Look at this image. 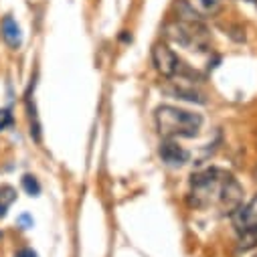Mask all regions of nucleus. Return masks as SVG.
Returning a JSON list of instances; mask_svg holds the SVG:
<instances>
[{"label":"nucleus","instance_id":"obj_1","mask_svg":"<svg viewBox=\"0 0 257 257\" xmlns=\"http://www.w3.org/2000/svg\"><path fill=\"white\" fill-rule=\"evenodd\" d=\"M188 203L197 211L233 215L243 205V186L237 178L221 168H207L190 178Z\"/></svg>","mask_w":257,"mask_h":257},{"label":"nucleus","instance_id":"obj_2","mask_svg":"<svg viewBox=\"0 0 257 257\" xmlns=\"http://www.w3.org/2000/svg\"><path fill=\"white\" fill-rule=\"evenodd\" d=\"M156 130L162 138L166 140H176V138H192L197 136L201 125H203V115L180 109L174 105H162L154 113Z\"/></svg>","mask_w":257,"mask_h":257},{"label":"nucleus","instance_id":"obj_3","mask_svg":"<svg viewBox=\"0 0 257 257\" xmlns=\"http://www.w3.org/2000/svg\"><path fill=\"white\" fill-rule=\"evenodd\" d=\"M231 217L239 237V247L243 251L257 247V197L247 205H241Z\"/></svg>","mask_w":257,"mask_h":257},{"label":"nucleus","instance_id":"obj_4","mask_svg":"<svg viewBox=\"0 0 257 257\" xmlns=\"http://www.w3.org/2000/svg\"><path fill=\"white\" fill-rule=\"evenodd\" d=\"M152 63H154V67L156 71L166 77V79H176V77H195L186 67H184V63L176 57V53L164 45V43H156L152 47Z\"/></svg>","mask_w":257,"mask_h":257},{"label":"nucleus","instance_id":"obj_5","mask_svg":"<svg viewBox=\"0 0 257 257\" xmlns=\"http://www.w3.org/2000/svg\"><path fill=\"white\" fill-rule=\"evenodd\" d=\"M160 158L168 166H182L188 160V152L182 146H178L174 140H164L160 144Z\"/></svg>","mask_w":257,"mask_h":257},{"label":"nucleus","instance_id":"obj_6","mask_svg":"<svg viewBox=\"0 0 257 257\" xmlns=\"http://www.w3.org/2000/svg\"><path fill=\"white\" fill-rule=\"evenodd\" d=\"M3 37H5V41H7L13 49H17V47L21 45V41H23L21 29H19V25H17V21H15L13 17H7V19L3 21Z\"/></svg>","mask_w":257,"mask_h":257},{"label":"nucleus","instance_id":"obj_7","mask_svg":"<svg viewBox=\"0 0 257 257\" xmlns=\"http://www.w3.org/2000/svg\"><path fill=\"white\" fill-rule=\"evenodd\" d=\"M15 197H17L15 188H11V186H3V188H0V217H5L9 205L15 201Z\"/></svg>","mask_w":257,"mask_h":257},{"label":"nucleus","instance_id":"obj_8","mask_svg":"<svg viewBox=\"0 0 257 257\" xmlns=\"http://www.w3.org/2000/svg\"><path fill=\"white\" fill-rule=\"evenodd\" d=\"M23 188L27 190V195H31V197H39V192H41L39 180H37L35 176H31V174L23 176Z\"/></svg>","mask_w":257,"mask_h":257},{"label":"nucleus","instance_id":"obj_9","mask_svg":"<svg viewBox=\"0 0 257 257\" xmlns=\"http://www.w3.org/2000/svg\"><path fill=\"white\" fill-rule=\"evenodd\" d=\"M13 121H15V117H13L11 109H7V107L0 109V132L7 130V127H11V125H13Z\"/></svg>","mask_w":257,"mask_h":257},{"label":"nucleus","instance_id":"obj_10","mask_svg":"<svg viewBox=\"0 0 257 257\" xmlns=\"http://www.w3.org/2000/svg\"><path fill=\"white\" fill-rule=\"evenodd\" d=\"M197 13H199V9L203 11V13H215L217 11V7H219V3L217 0H197Z\"/></svg>","mask_w":257,"mask_h":257},{"label":"nucleus","instance_id":"obj_11","mask_svg":"<svg viewBox=\"0 0 257 257\" xmlns=\"http://www.w3.org/2000/svg\"><path fill=\"white\" fill-rule=\"evenodd\" d=\"M15 257H39L37 255V251H33V249H29V247H25V249H21Z\"/></svg>","mask_w":257,"mask_h":257},{"label":"nucleus","instance_id":"obj_12","mask_svg":"<svg viewBox=\"0 0 257 257\" xmlns=\"http://www.w3.org/2000/svg\"><path fill=\"white\" fill-rule=\"evenodd\" d=\"M255 180H257V168H255Z\"/></svg>","mask_w":257,"mask_h":257},{"label":"nucleus","instance_id":"obj_13","mask_svg":"<svg viewBox=\"0 0 257 257\" xmlns=\"http://www.w3.org/2000/svg\"><path fill=\"white\" fill-rule=\"evenodd\" d=\"M253 257H257V251H255V255H253Z\"/></svg>","mask_w":257,"mask_h":257}]
</instances>
